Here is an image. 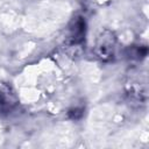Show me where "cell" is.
<instances>
[{
    "instance_id": "cell-4",
    "label": "cell",
    "mask_w": 149,
    "mask_h": 149,
    "mask_svg": "<svg viewBox=\"0 0 149 149\" xmlns=\"http://www.w3.org/2000/svg\"><path fill=\"white\" fill-rule=\"evenodd\" d=\"M8 108H9V104H8L7 97L3 95L2 92H0V112H5Z\"/></svg>"
},
{
    "instance_id": "cell-2",
    "label": "cell",
    "mask_w": 149,
    "mask_h": 149,
    "mask_svg": "<svg viewBox=\"0 0 149 149\" xmlns=\"http://www.w3.org/2000/svg\"><path fill=\"white\" fill-rule=\"evenodd\" d=\"M85 36V21L81 17H77L71 28V42L72 44H79L84 41Z\"/></svg>"
},
{
    "instance_id": "cell-3",
    "label": "cell",
    "mask_w": 149,
    "mask_h": 149,
    "mask_svg": "<svg viewBox=\"0 0 149 149\" xmlns=\"http://www.w3.org/2000/svg\"><path fill=\"white\" fill-rule=\"evenodd\" d=\"M83 112L84 109L83 108H73L69 112V118L73 119V120H77V119H80L83 116Z\"/></svg>"
},
{
    "instance_id": "cell-1",
    "label": "cell",
    "mask_w": 149,
    "mask_h": 149,
    "mask_svg": "<svg viewBox=\"0 0 149 149\" xmlns=\"http://www.w3.org/2000/svg\"><path fill=\"white\" fill-rule=\"evenodd\" d=\"M97 49H98V55L102 59L111 58L112 55H113V49H114V36H113V34L109 33L108 36H106L105 34L101 35Z\"/></svg>"
}]
</instances>
